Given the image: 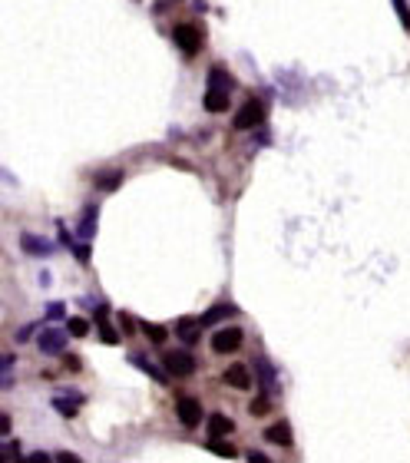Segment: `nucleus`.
Returning <instances> with one entry per match:
<instances>
[{
	"label": "nucleus",
	"instance_id": "393cba45",
	"mask_svg": "<svg viewBox=\"0 0 410 463\" xmlns=\"http://www.w3.org/2000/svg\"><path fill=\"white\" fill-rule=\"evenodd\" d=\"M268 397H272V394H261V397L252 401V414H255V417H261V414L268 410Z\"/></svg>",
	"mask_w": 410,
	"mask_h": 463
},
{
	"label": "nucleus",
	"instance_id": "20e7f679",
	"mask_svg": "<svg viewBox=\"0 0 410 463\" xmlns=\"http://www.w3.org/2000/svg\"><path fill=\"white\" fill-rule=\"evenodd\" d=\"M20 248H23V255H34V259H47V255H53V241L43 239V235H34V232H20Z\"/></svg>",
	"mask_w": 410,
	"mask_h": 463
},
{
	"label": "nucleus",
	"instance_id": "412c9836",
	"mask_svg": "<svg viewBox=\"0 0 410 463\" xmlns=\"http://www.w3.org/2000/svg\"><path fill=\"white\" fill-rule=\"evenodd\" d=\"M53 407L60 410L63 417H76V407H80V404H76L73 397H70V401H67V397H53Z\"/></svg>",
	"mask_w": 410,
	"mask_h": 463
},
{
	"label": "nucleus",
	"instance_id": "7ed1b4c3",
	"mask_svg": "<svg viewBox=\"0 0 410 463\" xmlns=\"http://www.w3.org/2000/svg\"><path fill=\"white\" fill-rule=\"evenodd\" d=\"M172 40H176V47H179L186 56H195L199 54V47H202V34H199L192 23H179V27L172 30Z\"/></svg>",
	"mask_w": 410,
	"mask_h": 463
},
{
	"label": "nucleus",
	"instance_id": "5701e85b",
	"mask_svg": "<svg viewBox=\"0 0 410 463\" xmlns=\"http://www.w3.org/2000/svg\"><path fill=\"white\" fill-rule=\"evenodd\" d=\"M208 450H212V453H219V457H228V460L235 457V447L222 444V440H208Z\"/></svg>",
	"mask_w": 410,
	"mask_h": 463
},
{
	"label": "nucleus",
	"instance_id": "6e6552de",
	"mask_svg": "<svg viewBox=\"0 0 410 463\" xmlns=\"http://www.w3.org/2000/svg\"><path fill=\"white\" fill-rule=\"evenodd\" d=\"M37 348L43 354H63V348H67V334L60 331V328H43V334L37 337Z\"/></svg>",
	"mask_w": 410,
	"mask_h": 463
},
{
	"label": "nucleus",
	"instance_id": "a878e982",
	"mask_svg": "<svg viewBox=\"0 0 410 463\" xmlns=\"http://www.w3.org/2000/svg\"><path fill=\"white\" fill-rule=\"evenodd\" d=\"M70 248H73L76 252V261H83V265H86V261H90V245H86V241H83V245H70Z\"/></svg>",
	"mask_w": 410,
	"mask_h": 463
},
{
	"label": "nucleus",
	"instance_id": "4be33fe9",
	"mask_svg": "<svg viewBox=\"0 0 410 463\" xmlns=\"http://www.w3.org/2000/svg\"><path fill=\"white\" fill-rule=\"evenodd\" d=\"M394 10H397V17H400V27L410 34V7H407V0H394Z\"/></svg>",
	"mask_w": 410,
	"mask_h": 463
},
{
	"label": "nucleus",
	"instance_id": "9d476101",
	"mask_svg": "<svg viewBox=\"0 0 410 463\" xmlns=\"http://www.w3.org/2000/svg\"><path fill=\"white\" fill-rule=\"evenodd\" d=\"M96 222H99V209H96V202H90L86 209H83L80 222H76V235H80L83 241H90L96 235Z\"/></svg>",
	"mask_w": 410,
	"mask_h": 463
},
{
	"label": "nucleus",
	"instance_id": "473e14b6",
	"mask_svg": "<svg viewBox=\"0 0 410 463\" xmlns=\"http://www.w3.org/2000/svg\"><path fill=\"white\" fill-rule=\"evenodd\" d=\"M248 460H252V463H255V460H258V463H265L268 457H265V453H258V450H252V453H248Z\"/></svg>",
	"mask_w": 410,
	"mask_h": 463
},
{
	"label": "nucleus",
	"instance_id": "c756f323",
	"mask_svg": "<svg viewBox=\"0 0 410 463\" xmlns=\"http://www.w3.org/2000/svg\"><path fill=\"white\" fill-rule=\"evenodd\" d=\"M67 368H70V370H80V357H76V354H70V357H67Z\"/></svg>",
	"mask_w": 410,
	"mask_h": 463
},
{
	"label": "nucleus",
	"instance_id": "cd10ccee",
	"mask_svg": "<svg viewBox=\"0 0 410 463\" xmlns=\"http://www.w3.org/2000/svg\"><path fill=\"white\" fill-rule=\"evenodd\" d=\"M34 328H37V324H27V328H20V331H17V341H27V337L34 334Z\"/></svg>",
	"mask_w": 410,
	"mask_h": 463
},
{
	"label": "nucleus",
	"instance_id": "c85d7f7f",
	"mask_svg": "<svg viewBox=\"0 0 410 463\" xmlns=\"http://www.w3.org/2000/svg\"><path fill=\"white\" fill-rule=\"evenodd\" d=\"M56 460H63V463H76L80 457H76V453H56Z\"/></svg>",
	"mask_w": 410,
	"mask_h": 463
},
{
	"label": "nucleus",
	"instance_id": "f257e3e1",
	"mask_svg": "<svg viewBox=\"0 0 410 463\" xmlns=\"http://www.w3.org/2000/svg\"><path fill=\"white\" fill-rule=\"evenodd\" d=\"M232 76L225 67H212L208 70V83H205V110L208 112H225L228 110V99H232Z\"/></svg>",
	"mask_w": 410,
	"mask_h": 463
},
{
	"label": "nucleus",
	"instance_id": "0eeeda50",
	"mask_svg": "<svg viewBox=\"0 0 410 463\" xmlns=\"http://www.w3.org/2000/svg\"><path fill=\"white\" fill-rule=\"evenodd\" d=\"M255 374H258L261 394H278V374H275L268 357H255Z\"/></svg>",
	"mask_w": 410,
	"mask_h": 463
},
{
	"label": "nucleus",
	"instance_id": "dca6fc26",
	"mask_svg": "<svg viewBox=\"0 0 410 463\" xmlns=\"http://www.w3.org/2000/svg\"><path fill=\"white\" fill-rule=\"evenodd\" d=\"M119 185H123V172H119V169H103V172H96V189L116 192Z\"/></svg>",
	"mask_w": 410,
	"mask_h": 463
},
{
	"label": "nucleus",
	"instance_id": "f3484780",
	"mask_svg": "<svg viewBox=\"0 0 410 463\" xmlns=\"http://www.w3.org/2000/svg\"><path fill=\"white\" fill-rule=\"evenodd\" d=\"M96 321H99V337L106 341V344H116L119 341V334L110 328V321H106V305H96Z\"/></svg>",
	"mask_w": 410,
	"mask_h": 463
},
{
	"label": "nucleus",
	"instance_id": "7c9ffc66",
	"mask_svg": "<svg viewBox=\"0 0 410 463\" xmlns=\"http://www.w3.org/2000/svg\"><path fill=\"white\" fill-rule=\"evenodd\" d=\"M50 460V453H30V463H47Z\"/></svg>",
	"mask_w": 410,
	"mask_h": 463
},
{
	"label": "nucleus",
	"instance_id": "2eb2a0df",
	"mask_svg": "<svg viewBox=\"0 0 410 463\" xmlns=\"http://www.w3.org/2000/svg\"><path fill=\"white\" fill-rule=\"evenodd\" d=\"M265 440L275 447H291L295 440H291V427L288 424H272L268 430H265Z\"/></svg>",
	"mask_w": 410,
	"mask_h": 463
},
{
	"label": "nucleus",
	"instance_id": "1a4fd4ad",
	"mask_svg": "<svg viewBox=\"0 0 410 463\" xmlns=\"http://www.w3.org/2000/svg\"><path fill=\"white\" fill-rule=\"evenodd\" d=\"M176 414H179V420H182L186 427L202 424V404H199L195 397H182V401L176 404Z\"/></svg>",
	"mask_w": 410,
	"mask_h": 463
},
{
	"label": "nucleus",
	"instance_id": "6ab92c4d",
	"mask_svg": "<svg viewBox=\"0 0 410 463\" xmlns=\"http://www.w3.org/2000/svg\"><path fill=\"white\" fill-rule=\"evenodd\" d=\"M67 331L73 334V337H86V331H90V321H86V318H70V321H67Z\"/></svg>",
	"mask_w": 410,
	"mask_h": 463
},
{
	"label": "nucleus",
	"instance_id": "423d86ee",
	"mask_svg": "<svg viewBox=\"0 0 410 463\" xmlns=\"http://www.w3.org/2000/svg\"><path fill=\"white\" fill-rule=\"evenodd\" d=\"M261 123H265V106L255 99H248L242 110L235 112V130H255Z\"/></svg>",
	"mask_w": 410,
	"mask_h": 463
},
{
	"label": "nucleus",
	"instance_id": "bb28decb",
	"mask_svg": "<svg viewBox=\"0 0 410 463\" xmlns=\"http://www.w3.org/2000/svg\"><path fill=\"white\" fill-rule=\"evenodd\" d=\"M20 453V447L14 444V440H10V437H7V440H3V457H7V460H14V457H17Z\"/></svg>",
	"mask_w": 410,
	"mask_h": 463
},
{
	"label": "nucleus",
	"instance_id": "b1692460",
	"mask_svg": "<svg viewBox=\"0 0 410 463\" xmlns=\"http://www.w3.org/2000/svg\"><path fill=\"white\" fill-rule=\"evenodd\" d=\"M63 308H67L63 301H50V305H47V318H50V321H60V318L67 315Z\"/></svg>",
	"mask_w": 410,
	"mask_h": 463
},
{
	"label": "nucleus",
	"instance_id": "ddd939ff",
	"mask_svg": "<svg viewBox=\"0 0 410 463\" xmlns=\"http://www.w3.org/2000/svg\"><path fill=\"white\" fill-rule=\"evenodd\" d=\"M202 328H205L202 318H199V321H195V318H179V321H176V334H179V337H182L186 344H195V341H199V331H202Z\"/></svg>",
	"mask_w": 410,
	"mask_h": 463
},
{
	"label": "nucleus",
	"instance_id": "aec40b11",
	"mask_svg": "<svg viewBox=\"0 0 410 463\" xmlns=\"http://www.w3.org/2000/svg\"><path fill=\"white\" fill-rule=\"evenodd\" d=\"M143 334L149 337L152 344H162V341H166V328H162V324H149V321H146V324H143Z\"/></svg>",
	"mask_w": 410,
	"mask_h": 463
},
{
	"label": "nucleus",
	"instance_id": "f8f14e48",
	"mask_svg": "<svg viewBox=\"0 0 410 463\" xmlns=\"http://www.w3.org/2000/svg\"><path fill=\"white\" fill-rule=\"evenodd\" d=\"M225 384L235 390H248L252 388V370L245 368V364H232V368L225 370Z\"/></svg>",
	"mask_w": 410,
	"mask_h": 463
},
{
	"label": "nucleus",
	"instance_id": "a211bd4d",
	"mask_svg": "<svg viewBox=\"0 0 410 463\" xmlns=\"http://www.w3.org/2000/svg\"><path fill=\"white\" fill-rule=\"evenodd\" d=\"M130 361H132V364H136V368H139V370H146V374H149L152 381H159V384H166V374H162V370L156 368V364H149V361H146L143 354H130Z\"/></svg>",
	"mask_w": 410,
	"mask_h": 463
},
{
	"label": "nucleus",
	"instance_id": "4468645a",
	"mask_svg": "<svg viewBox=\"0 0 410 463\" xmlns=\"http://www.w3.org/2000/svg\"><path fill=\"white\" fill-rule=\"evenodd\" d=\"M235 311H239V308H235L232 301H219L215 308H208V311L202 315V324L205 328H208V324H219V321H225V318H232Z\"/></svg>",
	"mask_w": 410,
	"mask_h": 463
},
{
	"label": "nucleus",
	"instance_id": "9b49d317",
	"mask_svg": "<svg viewBox=\"0 0 410 463\" xmlns=\"http://www.w3.org/2000/svg\"><path fill=\"white\" fill-rule=\"evenodd\" d=\"M235 430V424L225 417V414H208V420H205V434H208V440H222Z\"/></svg>",
	"mask_w": 410,
	"mask_h": 463
},
{
	"label": "nucleus",
	"instance_id": "39448f33",
	"mask_svg": "<svg viewBox=\"0 0 410 463\" xmlns=\"http://www.w3.org/2000/svg\"><path fill=\"white\" fill-rule=\"evenodd\" d=\"M162 364L172 377H189V374H195V357L189 351H169L162 357Z\"/></svg>",
	"mask_w": 410,
	"mask_h": 463
},
{
	"label": "nucleus",
	"instance_id": "2f4dec72",
	"mask_svg": "<svg viewBox=\"0 0 410 463\" xmlns=\"http://www.w3.org/2000/svg\"><path fill=\"white\" fill-rule=\"evenodd\" d=\"M0 430H3V437H7V434H10V417H7V414H3V417H0Z\"/></svg>",
	"mask_w": 410,
	"mask_h": 463
},
{
	"label": "nucleus",
	"instance_id": "f03ea898",
	"mask_svg": "<svg viewBox=\"0 0 410 463\" xmlns=\"http://www.w3.org/2000/svg\"><path fill=\"white\" fill-rule=\"evenodd\" d=\"M242 328H235V324H228V328H219V331L212 334V351L215 354H232L242 348Z\"/></svg>",
	"mask_w": 410,
	"mask_h": 463
}]
</instances>
